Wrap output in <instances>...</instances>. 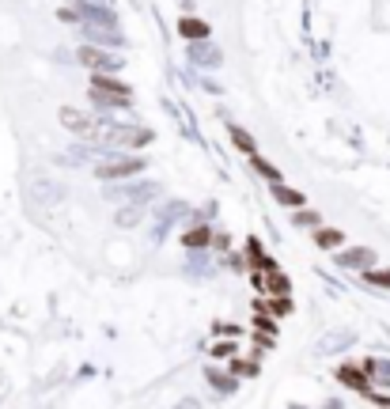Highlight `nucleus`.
Here are the masks:
<instances>
[{
	"label": "nucleus",
	"mask_w": 390,
	"mask_h": 409,
	"mask_svg": "<svg viewBox=\"0 0 390 409\" xmlns=\"http://www.w3.org/2000/svg\"><path fill=\"white\" fill-rule=\"evenodd\" d=\"M91 95H95L99 106H129V88L122 80H114L110 72H95V80H91Z\"/></svg>",
	"instance_id": "f257e3e1"
},
{
	"label": "nucleus",
	"mask_w": 390,
	"mask_h": 409,
	"mask_svg": "<svg viewBox=\"0 0 390 409\" xmlns=\"http://www.w3.org/2000/svg\"><path fill=\"white\" fill-rule=\"evenodd\" d=\"M80 64H88V69H95V72H114V69H122V61L114 57V53H106V46H80Z\"/></svg>",
	"instance_id": "f03ea898"
},
{
	"label": "nucleus",
	"mask_w": 390,
	"mask_h": 409,
	"mask_svg": "<svg viewBox=\"0 0 390 409\" xmlns=\"http://www.w3.org/2000/svg\"><path fill=\"white\" fill-rule=\"evenodd\" d=\"M144 171V160H133V155H110L106 163H99V179H129V174Z\"/></svg>",
	"instance_id": "7ed1b4c3"
},
{
	"label": "nucleus",
	"mask_w": 390,
	"mask_h": 409,
	"mask_svg": "<svg viewBox=\"0 0 390 409\" xmlns=\"http://www.w3.org/2000/svg\"><path fill=\"white\" fill-rule=\"evenodd\" d=\"M80 15H83V23H99V27H118L114 12H110L106 4H99V0H80Z\"/></svg>",
	"instance_id": "20e7f679"
},
{
	"label": "nucleus",
	"mask_w": 390,
	"mask_h": 409,
	"mask_svg": "<svg viewBox=\"0 0 390 409\" xmlns=\"http://www.w3.org/2000/svg\"><path fill=\"white\" fill-rule=\"evenodd\" d=\"M83 34H88L95 46H110V50H118V46L125 42L118 27H99V23H83Z\"/></svg>",
	"instance_id": "39448f33"
},
{
	"label": "nucleus",
	"mask_w": 390,
	"mask_h": 409,
	"mask_svg": "<svg viewBox=\"0 0 390 409\" xmlns=\"http://www.w3.org/2000/svg\"><path fill=\"white\" fill-rule=\"evenodd\" d=\"M190 61L201 64V69H212V64H220V46H212L209 39L190 42Z\"/></svg>",
	"instance_id": "423d86ee"
},
{
	"label": "nucleus",
	"mask_w": 390,
	"mask_h": 409,
	"mask_svg": "<svg viewBox=\"0 0 390 409\" xmlns=\"http://www.w3.org/2000/svg\"><path fill=\"white\" fill-rule=\"evenodd\" d=\"M160 190L155 182H125V186H118V190H110V197H125V201H148L152 193Z\"/></svg>",
	"instance_id": "0eeeda50"
},
{
	"label": "nucleus",
	"mask_w": 390,
	"mask_h": 409,
	"mask_svg": "<svg viewBox=\"0 0 390 409\" xmlns=\"http://www.w3.org/2000/svg\"><path fill=\"white\" fill-rule=\"evenodd\" d=\"M61 122L69 125L72 133H80V137H88L91 129H95V125H91V118H88V114H80V110H72V106H64V110H61Z\"/></svg>",
	"instance_id": "6e6552de"
},
{
	"label": "nucleus",
	"mask_w": 390,
	"mask_h": 409,
	"mask_svg": "<svg viewBox=\"0 0 390 409\" xmlns=\"http://www.w3.org/2000/svg\"><path fill=\"white\" fill-rule=\"evenodd\" d=\"M371 262H375V250H345V254H341V265L345 269H364Z\"/></svg>",
	"instance_id": "1a4fd4ad"
},
{
	"label": "nucleus",
	"mask_w": 390,
	"mask_h": 409,
	"mask_svg": "<svg viewBox=\"0 0 390 409\" xmlns=\"http://www.w3.org/2000/svg\"><path fill=\"white\" fill-rule=\"evenodd\" d=\"M174 216H186V204L174 201V204H167V209L160 212V224H155V239H163V235H167V228H171V220H174Z\"/></svg>",
	"instance_id": "9d476101"
},
{
	"label": "nucleus",
	"mask_w": 390,
	"mask_h": 409,
	"mask_svg": "<svg viewBox=\"0 0 390 409\" xmlns=\"http://www.w3.org/2000/svg\"><path fill=\"white\" fill-rule=\"evenodd\" d=\"M179 31H182L190 42H201V39H209V23H201V20H190V15H186V20L179 23Z\"/></svg>",
	"instance_id": "9b49d317"
},
{
	"label": "nucleus",
	"mask_w": 390,
	"mask_h": 409,
	"mask_svg": "<svg viewBox=\"0 0 390 409\" xmlns=\"http://www.w3.org/2000/svg\"><path fill=\"white\" fill-rule=\"evenodd\" d=\"M273 197L281 201V204H292V209H300V204H303V193L300 190H288V186H281V182H277Z\"/></svg>",
	"instance_id": "f8f14e48"
},
{
	"label": "nucleus",
	"mask_w": 390,
	"mask_h": 409,
	"mask_svg": "<svg viewBox=\"0 0 390 409\" xmlns=\"http://www.w3.org/2000/svg\"><path fill=\"white\" fill-rule=\"evenodd\" d=\"M209 228H193V231H186V247L190 250H201V247H209Z\"/></svg>",
	"instance_id": "ddd939ff"
},
{
	"label": "nucleus",
	"mask_w": 390,
	"mask_h": 409,
	"mask_svg": "<svg viewBox=\"0 0 390 409\" xmlns=\"http://www.w3.org/2000/svg\"><path fill=\"white\" fill-rule=\"evenodd\" d=\"M337 375H341V383H349V387H356V390H364V387H368V379L360 375V368H341Z\"/></svg>",
	"instance_id": "4468645a"
},
{
	"label": "nucleus",
	"mask_w": 390,
	"mask_h": 409,
	"mask_svg": "<svg viewBox=\"0 0 390 409\" xmlns=\"http://www.w3.org/2000/svg\"><path fill=\"white\" fill-rule=\"evenodd\" d=\"M265 273H269V288H273L277 296H284V292H288V277H284V273H277V265H269Z\"/></svg>",
	"instance_id": "2eb2a0df"
},
{
	"label": "nucleus",
	"mask_w": 390,
	"mask_h": 409,
	"mask_svg": "<svg viewBox=\"0 0 390 409\" xmlns=\"http://www.w3.org/2000/svg\"><path fill=\"white\" fill-rule=\"evenodd\" d=\"M137 220H141V209H137V204H129V209L118 212V228H133Z\"/></svg>",
	"instance_id": "dca6fc26"
},
{
	"label": "nucleus",
	"mask_w": 390,
	"mask_h": 409,
	"mask_svg": "<svg viewBox=\"0 0 390 409\" xmlns=\"http://www.w3.org/2000/svg\"><path fill=\"white\" fill-rule=\"evenodd\" d=\"M364 281L379 284V288H390V269H368V277H364Z\"/></svg>",
	"instance_id": "f3484780"
},
{
	"label": "nucleus",
	"mask_w": 390,
	"mask_h": 409,
	"mask_svg": "<svg viewBox=\"0 0 390 409\" xmlns=\"http://www.w3.org/2000/svg\"><path fill=\"white\" fill-rule=\"evenodd\" d=\"M209 383L216 387V390H224V394H231V390H235V383H231L228 375H220V371H209Z\"/></svg>",
	"instance_id": "a211bd4d"
},
{
	"label": "nucleus",
	"mask_w": 390,
	"mask_h": 409,
	"mask_svg": "<svg viewBox=\"0 0 390 409\" xmlns=\"http://www.w3.org/2000/svg\"><path fill=\"white\" fill-rule=\"evenodd\" d=\"M319 247H322V250L341 247V231H319Z\"/></svg>",
	"instance_id": "6ab92c4d"
},
{
	"label": "nucleus",
	"mask_w": 390,
	"mask_h": 409,
	"mask_svg": "<svg viewBox=\"0 0 390 409\" xmlns=\"http://www.w3.org/2000/svg\"><path fill=\"white\" fill-rule=\"evenodd\" d=\"M231 137H235V144L243 148V152H254V141H250V137H246V133H243V129H239V125L231 129Z\"/></svg>",
	"instance_id": "aec40b11"
},
{
	"label": "nucleus",
	"mask_w": 390,
	"mask_h": 409,
	"mask_svg": "<svg viewBox=\"0 0 390 409\" xmlns=\"http://www.w3.org/2000/svg\"><path fill=\"white\" fill-rule=\"evenodd\" d=\"M250 163H254V167H258V171H262V174H265V179H281V174H277V171H273V167H269L265 160H258V155H254V160H250Z\"/></svg>",
	"instance_id": "412c9836"
},
{
	"label": "nucleus",
	"mask_w": 390,
	"mask_h": 409,
	"mask_svg": "<svg viewBox=\"0 0 390 409\" xmlns=\"http://www.w3.org/2000/svg\"><path fill=\"white\" fill-rule=\"evenodd\" d=\"M231 371H235V375H258V368L246 364V360H235V368H231Z\"/></svg>",
	"instance_id": "4be33fe9"
},
{
	"label": "nucleus",
	"mask_w": 390,
	"mask_h": 409,
	"mask_svg": "<svg viewBox=\"0 0 390 409\" xmlns=\"http://www.w3.org/2000/svg\"><path fill=\"white\" fill-rule=\"evenodd\" d=\"M269 307H273V314H288V311H292V303H288V300H281V296H277V300L269 303Z\"/></svg>",
	"instance_id": "5701e85b"
},
{
	"label": "nucleus",
	"mask_w": 390,
	"mask_h": 409,
	"mask_svg": "<svg viewBox=\"0 0 390 409\" xmlns=\"http://www.w3.org/2000/svg\"><path fill=\"white\" fill-rule=\"evenodd\" d=\"M295 224H303V228H314V224H319V216H314V212H300V216H295Z\"/></svg>",
	"instance_id": "b1692460"
},
{
	"label": "nucleus",
	"mask_w": 390,
	"mask_h": 409,
	"mask_svg": "<svg viewBox=\"0 0 390 409\" xmlns=\"http://www.w3.org/2000/svg\"><path fill=\"white\" fill-rule=\"evenodd\" d=\"M179 409H201V405L193 402V398H186V402H179Z\"/></svg>",
	"instance_id": "393cba45"
}]
</instances>
